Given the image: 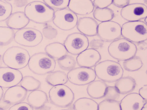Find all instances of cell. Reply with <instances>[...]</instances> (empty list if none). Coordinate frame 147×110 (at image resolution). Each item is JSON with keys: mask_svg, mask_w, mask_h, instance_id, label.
Returning <instances> with one entry per match:
<instances>
[{"mask_svg": "<svg viewBox=\"0 0 147 110\" xmlns=\"http://www.w3.org/2000/svg\"><path fill=\"white\" fill-rule=\"evenodd\" d=\"M18 70L9 67H0V87L7 88L17 86L23 78Z\"/></svg>", "mask_w": 147, "mask_h": 110, "instance_id": "14", "label": "cell"}, {"mask_svg": "<svg viewBox=\"0 0 147 110\" xmlns=\"http://www.w3.org/2000/svg\"><path fill=\"white\" fill-rule=\"evenodd\" d=\"M113 0H94L93 2L94 6L96 8H107L112 4Z\"/></svg>", "mask_w": 147, "mask_h": 110, "instance_id": "37", "label": "cell"}, {"mask_svg": "<svg viewBox=\"0 0 147 110\" xmlns=\"http://www.w3.org/2000/svg\"><path fill=\"white\" fill-rule=\"evenodd\" d=\"M27 91L21 86L9 88L3 95V100L8 105H15L23 102L26 99Z\"/></svg>", "mask_w": 147, "mask_h": 110, "instance_id": "16", "label": "cell"}, {"mask_svg": "<svg viewBox=\"0 0 147 110\" xmlns=\"http://www.w3.org/2000/svg\"><path fill=\"white\" fill-rule=\"evenodd\" d=\"M12 6L10 3L0 0V22L7 20L12 12Z\"/></svg>", "mask_w": 147, "mask_h": 110, "instance_id": "32", "label": "cell"}, {"mask_svg": "<svg viewBox=\"0 0 147 110\" xmlns=\"http://www.w3.org/2000/svg\"><path fill=\"white\" fill-rule=\"evenodd\" d=\"M58 34L57 29L50 25L46 24L42 29V35L46 38L52 40L55 38Z\"/></svg>", "mask_w": 147, "mask_h": 110, "instance_id": "36", "label": "cell"}, {"mask_svg": "<svg viewBox=\"0 0 147 110\" xmlns=\"http://www.w3.org/2000/svg\"><path fill=\"white\" fill-rule=\"evenodd\" d=\"M14 41L17 44L26 47H35L43 40L42 34L32 28L20 29L15 33Z\"/></svg>", "mask_w": 147, "mask_h": 110, "instance_id": "8", "label": "cell"}, {"mask_svg": "<svg viewBox=\"0 0 147 110\" xmlns=\"http://www.w3.org/2000/svg\"><path fill=\"white\" fill-rule=\"evenodd\" d=\"M24 13L30 20L38 24H47L53 20L55 10L40 1L28 3Z\"/></svg>", "mask_w": 147, "mask_h": 110, "instance_id": "1", "label": "cell"}, {"mask_svg": "<svg viewBox=\"0 0 147 110\" xmlns=\"http://www.w3.org/2000/svg\"><path fill=\"white\" fill-rule=\"evenodd\" d=\"M67 110V109H63V110Z\"/></svg>", "mask_w": 147, "mask_h": 110, "instance_id": "46", "label": "cell"}, {"mask_svg": "<svg viewBox=\"0 0 147 110\" xmlns=\"http://www.w3.org/2000/svg\"><path fill=\"white\" fill-rule=\"evenodd\" d=\"M94 70L98 79L109 83L116 82L123 75V69L120 64L112 60H106L98 63Z\"/></svg>", "mask_w": 147, "mask_h": 110, "instance_id": "2", "label": "cell"}, {"mask_svg": "<svg viewBox=\"0 0 147 110\" xmlns=\"http://www.w3.org/2000/svg\"><path fill=\"white\" fill-rule=\"evenodd\" d=\"M100 53L95 49H87L78 55L76 62L80 67L92 68L101 60Z\"/></svg>", "mask_w": 147, "mask_h": 110, "instance_id": "15", "label": "cell"}, {"mask_svg": "<svg viewBox=\"0 0 147 110\" xmlns=\"http://www.w3.org/2000/svg\"><path fill=\"white\" fill-rule=\"evenodd\" d=\"M45 53L55 60H57L67 55L68 52L63 44L59 42L51 43L45 49Z\"/></svg>", "mask_w": 147, "mask_h": 110, "instance_id": "24", "label": "cell"}, {"mask_svg": "<svg viewBox=\"0 0 147 110\" xmlns=\"http://www.w3.org/2000/svg\"><path fill=\"white\" fill-rule=\"evenodd\" d=\"M63 45L68 52L78 55L88 48L89 40L87 36L81 33H74L68 35Z\"/></svg>", "mask_w": 147, "mask_h": 110, "instance_id": "11", "label": "cell"}, {"mask_svg": "<svg viewBox=\"0 0 147 110\" xmlns=\"http://www.w3.org/2000/svg\"><path fill=\"white\" fill-rule=\"evenodd\" d=\"M4 95V90L2 87H0V101L3 99Z\"/></svg>", "mask_w": 147, "mask_h": 110, "instance_id": "41", "label": "cell"}, {"mask_svg": "<svg viewBox=\"0 0 147 110\" xmlns=\"http://www.w3.org/2000/svg\"><path fill=\"white\" fill-rule=\"evenodd\" d=\"M93 16L97 20L105 22L112 20L114 17V13L112 9L107 7L96 8L94 11Z\"/></svg>", "mask_w": 147, "mask_h": 110, "instance_id": "27", "label": "cell"}, {"mask_svg": "<svg viewBox=\"0 0 147 110\" xmlns=\"http://www.w3.org/2000/svg\"><path fill=\"white\" fill-rule=\"evenodd\" d=\"M9 110H34L33 108L26 102H20L15 104L10 107Z\"/></svg>", "mask_w": 147, "mask_h": 110, "instance_id": "38", "label": "cell"}, {"mask_svg": "<svg viewBox=\"0 0 147 110\" xmlns=\"http://www.w3.org/2000/svg\"><path fill=\"white\" fill-rule=\"evenodd\" d=\"M120 94L115 86H107L104 98L105 100H117L119 98Z\"/></svg>", "mask_w": 147, "mask_h": 110, "instance_id": "35", "label": "cell"}, {"mask_svg": "<svg viewBox=\"0 0 147 110\" xmlns=\"http://www.w3.org/2000/svg\"><path fill=\"white\" fill-rule=\"evenodd\" d=\"M107 85L101 80H94L88 84L87 92L89 96L94 99L104 98Z\"/></svg>", "mask_w": 147, "mask_h": 110, "instance_id": "22", "label": "cell"}, {"mask_svg": "<svg viewBox=\"0 0 147 110\" xmlns=\"http://www.w3.org/2000/svg\"><path fill=\"white\" fill-rule=\"evenodd\" d=\"M143 65L142 59L139 57L135 56L124 61L123 63L124 68L128 71L133 72L140 70Z\"/></svg>", "mask_w": 147, "mask_h": 110, "instance_id": "30", "label": "cell"}, {"mask_svg": "<svg viewBox=\"0 0 147 110\" xmlns=\"http://www.w3.org/2000/svg\"><path fill=\"white\" fill-rule=\"evenodd\" d=\"M3 62V59H2V56L1 55H0V67H1Z\"/></svg>", "mask_w": 147, "mask_h": 110, "instance_id": "43", "label": "cell"}, {"mask_svg": "<svg viewBox=\"0 0 147 110\" xmlns=\"http://www.w3.org/2000/svg\"><path fill=\"white\" fill-rule=\"evenodd\" d=\"M58 65L62 69L70 70L75 68L76 62L72 56L67 55L57 60Z\"/></svg>", "mask_w": 147, "mask_h": 110, "instance_id": "31", "label": "cell"}, {"mask_svg": "<svg viewBox=\"0 0 147 110\" xmlns=\"http://www.w3.org/2000/svg\"><path fill=\"white\" fill-rule=\"evenodd\" d=\"M130 0H113L112 3L119 8H123L129 4Z\"/></svg>", "mask_w": 147, "mask_h": 110, "instance_id": "39", "label": "cell"}, {"mask_svg": "<svg viewBox=\"0 0 147 110\" xmlns=\"http://www.w3.org/2000/svg\"><path fill=\"white\" fill-rule=\"evenodd\" d=\"M147 101L137 93H129L120 102L121 110H141Z\"/></svg>", "mask_w": 147, "mask_h": 110, "instance_id": "17", "label": "cell"}, {"mask_svg": "<svg viewBox=\"0 0 147 110\" xmlns=\"http://www.w3.org/2000/svg\"><path fill=\"white\" fill-rule=\"evenodd\" d=\"M2 1H12V0H2Z\"/></svg>", "mask_w": 147, "mask_h": 110, "instance_id": "44", "label": "cell"}, {"mask_svg": "<svg viewBox=\"0 0 147 110\" xmlns=\"http://www.w3.org/2000/svg\"><path fill=\"white\" fill-rule=\"evenodd\" d=\"M20 85L27 91H33L40 88L41 82L36 78L30 76H26L23 77Z\"/></svg>", "mask_w": 147, "mask_h": 110, "instance_id": "29", "label": "cell"}, {"mask_svg": "<svg viewBox=\"0 0 147 110\" xmlns=\"http://www.w3.org/2000/svg\"><path fill=\"white\" fill-rule=\"evenodd\" d=\"M68 7L76 14L85 15L91 13L94 7L92 0H69Z\"/></svg>", "mask_w": 147, "mask_h": 110, "instance_id": "19", "label": "cell"}, {"mask_svg": "<svg viewBox=\"0 0 147 110\" xmlns=\"http://www.w3.org/2000/svg\"><path fill=\"white\" fill-rule=\"evenodd\" d=\"M73 109L74 110H98V104L90 98H80L73 104Z\"/></svg>", "mask_w": 147, "mask_h": 110, "instance_id": "26", "label": "cell"}, {"mask_svg": "<svg viewBox=\"0 0 147 110\" xmlns=\"http://www.w3.org/2000/svg\"><path fill=\"white\" fill-rule=\"evenodd\" d=\"M78 18L77 15L68 9H58L55 12L53 23L56 26L63 31H69L74 28L77 25Z\"/></svg>", "mask_w": 147, "mask_h": 110, "instance_id": "9", "label": "cell"}, {"mask_svg": "<svg viewBox=\"0 0 147 110\" xmlns=\"http://www.w3.org/2000/svg\"><path fill=\"white\" fill-rule=\"evenodd\" d=\"M51 104L60 107H67L73 103L75 99L74 92L65 85L53 86L49 92Z\"/></svg>", "mask_w": 147, "mask_h": 110, "instance_id": "7", "label": "cell"}, {"mask_svg": "<svg viewBox=\"0 0 147 110\" xmlns=\"http://www.w3.org/2000/svg\"><path fill=\"white\" fill-rule=\"evenodd\" d=\"M97 34L102 41L113 42L121 38V25L112 21L101 22L98 25Z\"/></svg>", "mask_w": 147, "mask_h": 110, "instance_id": "12", "label": "cell"}, {"mask_svg": "<svg viewBox=\"0 0 147 110\" xmlns=\"http://www.w3.org/2000/svg\"><path fill=\"white\" fill-rule=\"evenodd\" d=\"M67 75L70 83L80 86L89 84L96 78L94 70L86 67L74 68L69 70Z\"/></svg>", "mask_w": 147, "mask_h": 110, "instance_id": "10", "label": "cell"}, {"mask_svg": "<svg viewBox=\"0 0 147 110\" xmlns=\"http://www.w3.org/2000/svg\"><path fill=\"white\" fill-rule=\"evenodd\" d=\"M136 86V80L131 76L122 77L116 82L115 87L121 94L125 95L131 93Z\"/></svg>", "mask_w": 147, "mask_h": 110, "instance_id": "23", "label": "cell"}, {"mask_svg": "<svg viewBox=\"0 0 147 110\" xmlns=\"http://www.w3.org/2000/svg\"><path fill=\"white\" fill-rule=\"evenodd\" d=\"M139 95L145 101L147 100V85L143 86L139 90Z\"/></svg>", "mask_w": 147, "mask_h": 110, "instance_id": "40", "label": "cell"}, {"mask_svg": "<svg viewBox=\"0 0 147 110\" xmlns=\"http://www.w3.org/2000/svg\"><path fill=\"white\" fill-rule=\"evenodd\" d=\"M121 15L128 21L143 19L147 17V6L142 3L129 4L122 8Z\"/></svg>", "mask_w": 147, "mask_h": 110, "instance_id": "13", "label": "cell"}, {"mask_svg": "<svg viewBox=\"0 0 147 110\" xmlns=\"http://www.w3.org/2000/svg\"><path fill=\"white\" fill-rule=\"evenodd\" d=\"M24 12H17L12 13L6 21L7 27L13 29H20L25 28L30 22Z\"/></svg>", "mask_w": 147, "mask_h": 110, "instance_id": "21", "label": "cell"}, {"mask_svg": "<svg viewBox=\"0 0 147 110\" xmlns=\"http://www.w3.org/2000/svg\"><path fill=\"white\" fill-rule=\"evenodd\" d=\"M47 6L53 9H61L68 7L69 0H43Z\"/></svg>", "mask_w": 147, "mask_h": 110, "instance_id": "34", "label": "cell"}, {"mask_svg": "<svg viewBox=\"0 0 147 110\" xmlns=\"http://www.w3.org/2000/svg\"><path fill=\"white\" fill-rule=\"evenodd\" d=\"M108 51L114 59L125 61L136 56L137 48L134 43L123 38L112 42L108 46Z\"/></svg>", "mask_w": 147, "mask_h": 110, "instance_id": "3", "label": "cell"}, {"mask_svg": "<svg viewBox=\"0 0 147 110\" xmlns=\"http://www.w3.org/2000/svg\"><path fill=\"white\" fill-rule=\"evenodd\" d=\"M121 34L132 43H142L147 40V24L140 20L125 22L121 27Z\"/></svg>", "mask_w": 147, "mask_h": 110, "instance_id": "6", "label": "cell"}, {"mask_svg": "<svg viewBox=\"0 0 147 110\" xmlns=\"http://www.w3.org/2000/svg\"><path fill=\"white\" fill-rule=\"evenodd\" d=\"M28 104L33 109H39L44 107L49 101L46 93L40 90L32 91L27 97Z\"/></svg>", "mask_w": 147, "mask_h": 110, "instance_id": "20", "label": "cell"}, {"mask_svg": "<svg viewBox=\"0 0 147 110\" xmlns=\"http://www.w3.org/2000/svg\"><path fill=\"white\" fill-rule=\"evenodd\" d=\"M141 110H147V102L146 101L145 102V104H144V105L142 109H141Z\"/></svg>", "mask_w": 147, "mask_h": 110, "instance_id": "42", "label": "cell"}, {"mask_svg": "<svg viewBox=\"0 0 147 110\" xmlns=\"http://www.w3.org/2000/svg\"><path fill=\"white\" fill-rule=\"evenodd\" d=\"M98 110H121L120 102L117 100H104L98 104Z\"/></svg>", "mask_w": 147, "mask_h": 110, "instance_id": "33", "label": "cell"}, {"mask_svg": "<svg viewBox=\"0 0 147 110\" xmlns=\"http://www.w3.org/2000/svg\"><path fill=\"white\" fill-rule=\"evenodd\" d=\"M30 58V53L27 50L20 46H12L5 52L2 59L7 67L19 70L28 65Z\"/></svg>", "mask_w": 147, "mask_h": 110, "instance_id": "4", "label": "cell"}, {"mask_svg": "<svg viewBox=\"0 0 147 110\" xmlns=\"http://www.w3.org/2000/svg\"><path fill=\"white\" fill-rule=\"evenodd\" d=\"M14 30L8 27L0 26V46H6L14 39Z\"/></svg>", "mask_w": 147, "mask_h": 110, "instance_id": "28", "label": "cell"}, {"mask_svg": "<svg viewBox=\"0 0 147 110\" xmlns=\"http://www.w3.org/2000/svg\"><path fill=\"white\" fill-rule=\"evenodd\" d=\"M0 110H5L3 108H1V107H0Z\"/></svg>", "mask_w": 147, "mask_h": 110, "instance_id": "45", "label": "cell"}, {"mask_svg": "<svg viewBox=\"0 0 147 110\" xmlns=\"http://www.w3.org/2000/svg\"><path fill=\"white\" fill-rule=\"evenodd\" d=\"M98 22L93 18L84 17L80 18L77 22V29L79 32L88 37L96 36L98 33Z\"/></svg>", "mask_w": 147, "mask_h": 110, "instance_id": "18", "label": "cell"}, {"mask_svg": "<svg viewBox=\"0 0 147 110\" xmlns=\"http://www.w3.org/2000/svg\"><path fill=\"white\" fill-rule=\"evenodd\" d=\"M47 83L51 86L64 85L68 81L67 75L65 72L61 70L53 71L49 74L45 78Z\"/></svg>", "mask_w": 147, "mask_h": 110, "instance_id": "25", "label": "cell"}, {"mask_svg": "<svg viewBox=\"0 0 147 110\" xmlns=\"http://www.w3.org/2000/svg\"><path fill=\"white\" fill-rule=\"evenodd\" d=\"M28 67L36 74L44 75L51 73L55 68V60L45 52L33 54L29 60Z\"/></svg>", "mask_w": 147, "mask_h": 110, "instance_id": "5", "label": "cell"}]
</instances>
